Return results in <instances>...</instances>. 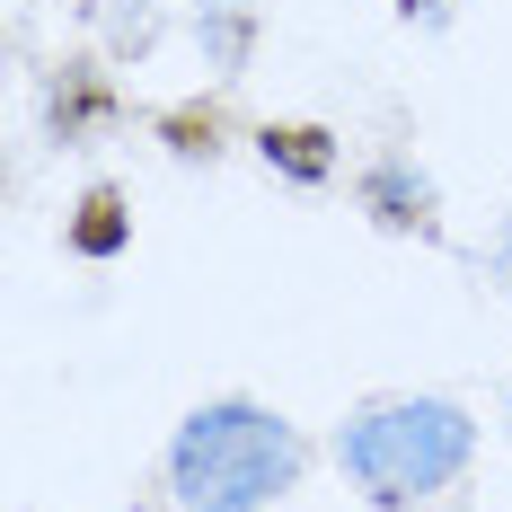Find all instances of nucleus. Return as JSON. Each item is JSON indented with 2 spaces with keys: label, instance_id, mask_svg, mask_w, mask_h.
I'll use <instances>...</instances> for the list:
<instances>
[{
  "label": "nucleus",
  "instance_id": "nucleus-1",
  "mask_svg": "<svg viewBox=\"0 0 512 512\" xmlns=\"http://www.w3.org/2000/svg\"><path fill=\"white\" fill-rule=\"evenodd\" d=\"M159 468L177 512H274L309 468V433L265 398H204L177 415Z\"/></svg>",
  "mask_w": 512,
  "mask_h": 512
},
{
  "label": "nucleus",
  "instance_id": "nucleus-2",
  "mask_svg": "<svg viewBox=\"0 0 512 512\" xmlns=\"http://www.w3.org/2000/svg\"><path fill=\"white\" fill-rule=\"evenodd\" d=\"M468 460H477V415L460 398H433V389L371 398V407H354L336 424V468L380 512H415L433 495H451L468 477Z\"/></svg>",
  "mask_w": 512,
  "mask_h": 512
},
{
  "label": "nucleus",
  "instance_id": "nucleus-3",
  "mask_svg": "<svg viewBox=\"0 0 512 512\" xmlns=\"http://www.w3.org/2000/svg\"><path fill=\"white\" fill-rule=\"evenodd\" d=\"M354 204L380 239H433L442 230V186L415 151H371L354 177Z\"/></svg>",
  "mask_w": 512,
  "mask_h": 512
},
{
  "label": "nucleus",
  "instance_id": "nucleus-4",
  "mask_svg": "<svg viewBox=\"0 0 512 512\" xmlns=\"http://www.w3.org/2000/svg\"><path fill=\"white\" fill-rule=\"evenodd\" d=\"M45 124H53V142H62V151H89V142H106V133L124 124V98H115L106 62L71 53V62L53 71V89H45Z\"/></svg>",
  "mask_w": 512,
  "mask_h": 512
},
{
  "label": "nucleus",
  "instance_id": "nucleus-5",
  "mask_svg": "<svg viewBox=\"0 0 512 512\" xmlns=\"http://www.w3.org/2000/svg\"><path fill=\"white\" fill-rule=\"evenodd\" d=\"M248 142H256V159H265L283 186H301V195L336 186V168H345V142H336V124H309V115H265Z\"/></svg>",
  "mask_w": 512,
  "mask_h": 512
},
{
  "label": "nucleus",
  "instance_id": "nucleus-6",
  "mask_svg": "<svg viewBox=\"0 0 512 512\" xmlns=\"http://www.w3.org/2000/svg\"><path fill=\"white\" fill-rule=\"evenodd\" d=\"M62 248L80 256V265H115V256L133 248V195L98 177V186H80V204L62 212Z\"/></svg>",
  "mask_w": 512,
  "mask_h": 512
},
{
  "label": "nucleus",
  "instance_id": "nucleus-7",
  "mask_svg": "<svg viewBox=\"0 0 512 512\" xmlns=\"http://www.w3.org/2000/svg\"><path fill=\"white\" fill-rule=\"evenodd\" d=\"M195 45H204V71L239 80L248 53H256V9L248 0H204V9H195Z\"/></svg>",
  "mask_w": 512,
  "mask_h": 512
},
{
  "label": "nucleus",
  "instance_id": "nucleus-8",
  "mask_svg": "<svg viewBox=\"0 0 512 512\" xmlns=\"http://www.w3.org/2000/svg\"><path fill=\"white\" fill-rule=\"evenodd\" d=\"M159 142H168V159H221V115L212 106H168Z\"/></svg>",
  "mask_w": 512,
  "mask_h": 512
},
{
  "label": "nucleus",
  "instance_id": "nucleus-9",
  "mask_svg": "<svg viewBox=\"0 0 512 512\" xmlns=\"http://www.w3.org/2000/svg\"><path fill=\"white\" fill-rule=\"evenodd\" d=\"M398 18H407V27H415V18H424V27H442V18H451V0H398Z\"/></svg>",
  "mask_w": 512,
  "mask_h": 512
},
{
  "label": "nucleus",
  "instance_id": "nucleus-10",
  "mask_svg": "<svg viewBox=\"0 0 512 512\" xmlns=\"http://www.w3.org/2000/svg\"><path fill=\"white\" fill-rule=\"evenodd\" d=\"M495 274H504V292H512V212H504V230H495Z\"/></svg>",
  "mask_w": 512,
  "mask_h": 512
},
{
  "label": "nucleus",
  "instance_id": "nucleus-11",
  "mask_svg": "<svg viewBox=\"0 0 512 512\" xmlns=\"http://www.w3.org/2000/svg\"><path fill=\"white\" fill-rule=\"evenodd\" d=\"M504 424H512V398H504Z\"/></svg>",
  "mask_w": 512,
  "mask_h": 512
}]
</instances>
